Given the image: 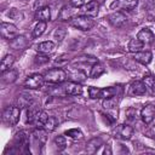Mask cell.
<instances>
[{
	"mask_svg": "<svg viewBox=\"0 0 155 155\" xmlns=\"http://www.w3.org/2000/svg\"><path fill=\"white\" fill-rule=\"evenodd\" d=\"M19 115H21V108L18 105L17 107L8 105L2 113V120L8 126H15L19 121Z\"/></svg>",
	"mask_w": 155,
	"mask_h": 155,
	"instance_id": "6da1fadb",
	"label": "cell"
},
{
	"mask_svg": "<svg viewBox=\"0 0 155 155\" xmlns=\"http://www.w3.org/2000/svg\"><path fill=\"white\" fill-rule=\"evenodd\" d=\"M44 78H45L46 82H50V84H62L67 79V73L63 69H61V68H53V69H50L45 74Z\"/></svg>",
	"mask_w": 155,
	"mask_h": 155,
	"instance_id": "7a4b0ae2",
	"label": "cell"
},
{
	"mask_svg": "<svg viewBox=\"0 0 155 155\" xmlns=\"http://www.w3.org/2000/svg\"><path fill=\"white\" fill-rule=\"evenodd\" d=\"M71 25L80 30H90L93 28L94 21L91 16L81 15V16H78L74 19H71Z\"/></svg>",
	"mask_w": 155,
	"mask_h": 155,
	"instance_id": "3957f363",
	"label": "cell"
},
{
	"mask_svg": "<svg viewBox=\"0 0 155 155\" xmlns=\"http://www.w3.org/2000/svg\"><path fill=\"white\" fill-rule=\"evenodd\" d=\"M114 137L120 138V139H130L133 136V127L130 125H119L113 130Z\"/></svg>",
	"mask_w": 155,
	"mask_h": 155,
	"instance_id": "277c9868",
	"label": "cell"
},
{
	"mask_svg": "<svg viewBox=\"0 0 155 155\" xmlns=\"http://www.w3.org/2000/svg\"><path fill=\"white\" fill-rule=\"evenodd\" d=\"M0 33H1V36L4 39H7V40H12L13 38L17 36V27L12 23H5L2 22L0 24Z\"/></svg>",
	"mask_w": 155,
	"mask_h": 155,
	"instance_id": "5b68a950",
	"label": "cell"
},
{
	"mask_svg": "<svg viewBox=\"0 0 155 155\" xmlns=\"http://www.w3.org/2000/svg\"><path fill=\"white\" fill-rule=\"evenodd\" d=\"M45 82V78L40 74H33L27 78V80L24 81V86L27 88H31V90H36V88H40L42 87Z\"/></svg>",
	"mask_w": 155,
	"mask_h": 155,
	"instance_id": "8992f818",
	"label": "cell"
},
{
	"mask_svg": "<svg viewBox=\"0 0 155 155\" xmlns=\"http://www.w3.org/2000/svg\"><path fill=\"white\" fill-rule=\"evenodd\" d=\"M138 4V0H115L110 4V8H124V10H133Z\"/></svg>",
	"mask_w": 155,
	"mask_h": 155,
	"instance_id": "52a82bcc",
	"label": "cell"
},
{
	"mask_svg": "<svg viewBox=\"0 0 155 155\" xmlns=\"http://www.w3.org/2000/svg\"><path fill=\"white\" fill-rule=\"evenodd\" d=\"M126 19H127L126 16H125L122 12H120V11H116V12L110 13V15L108 16L109 23H110L113 27H115V28L122 27V25L126 23Z\"/></svg>",
	"mask_w": 155,
	"mask_h": 155,
	"instance_id": "ba28073f",
	"label": "cell"
},
{
	"mask_svg": "<svg viewBox=\"0 0 155 155\" xmlns=\"http://www.w3.org/2000/svg\"><path fill=\"white\" fill-rule=\"evenodd\" d=\"M140 117L143 120L144 124H150L154 117H155V105L154 104H147L145 107H143L142 111H140Z\"/></svg>",
	"mask_w": 155,
	"mask_h": 155,
	"instance_id": "9c48e42d",
	"label": "cell"
},
{
	"mask_svg": "<svg viewBox=\"0 0 155 155\" xmlns=\"http://www.w3.org/2000/svg\"><path fill=\"white\" fill-rule=\"evenodd\" d=\"M63 88H64V92L69 96H80L82 93L81 85L76 82H67Z\"/></svg>",
	"mask_w": 155,
	"mask_h": 155,
	"instance_id": "30bf717a",
	"label": "cell"
},
{
	"mask_svg": "<svg viewBox=\"0 0 155 155\" xmlns=\"http://www.w3.org/2000/svg\"><path fill=\"white\" fill-rule=\"evenodd\" d=\"M137 39H139L144 45H145V44H151V42L154 41V34L151 33L150 29L143 28V29H140V30L138 31Z\"/></svg>",
	"mask_w": 155,
	"mask_h": 155,
	"instance_id": "8fae6325",
	"label": "cell"
},
{
	"mask_svg": "<svg viewBox=\"0 0 155 155\" xmlns=\"http://www.w3.org/2000/svg\"><path fill=\"white\" fill-rule=\"evenodd\" d=\"M145 91H147V86L143 81H134L130 87V92L133 96H142L145 93Z\"/></svg>",
	"mask_w": 155,
	"mask_h": 155,
	"instance_id": "7c38bea8",
	"label": "cell"
},
{
	"mask_svg": "<svg viewBox=\"0 0 155 155\" xmlns=\"http://www.w3.org/2000/svg\"><path fill=\"white\" fill-rule=\"evenodd\" d=\"M137 62H139V63H142V64H149L150 62H151V59H153V54H151V52H149V51H139V52H136L134 53V57H133Z\"/></svg>",
	"mask_w": 155,
	"mask_h": 155,
	"instance_id": "4fadbf2b",
	"label": "cell"
},
{
	"mask_svg": "<svg viewBox=\"0 0 155 155\" xmlns=\"http://www.w3.org/2000/svg\"><path fill=\"white\" fill-rule=\"evenodd\" d=\"M50 18H51V11H50V7L47 6L39 8L35 13V19H38L39 22H47L50 21Z\"/></svg>",
	"mask_w": 155,
	"mask_h": 155,
	"instance_id": "5bb4252c",
	"label": "cell"
},
{
	"mask_svg": "<svg viewBox=\"0 0 155 155\" xmlns=\"http://www.w3.org/2000/svg\"><path fill=\"white\" fill-rule=\"evenodd\" d=\"M27 44H28L27 39L24 36H22V35H19V36L17 35L16 38H13L12 40H10V46L13 50H23L27 46Z\"/></svg>",
	"mask_w": 155,
	"mask_h": 155,
	"instance_id": "9a60e30c",
	"label": "cell"
},
{
	"mask_svg": "<svg viewBox=\"0 0 155 155\" xmlns=\"http://www.w3.org/2000/svg\"><path fill=\"white\" fill-rule=\"evenodd\" d=\"M31 138H33V140L35 143H38L39 145H42L46 142V131L38 127L36 130H34L31 132Z\"/></svg>",
	"mask_w": 155,
	"mask_h": 155,
	"instance_id": "2e32d148",
	"label": "cell"
},
{
	"mask_svg": "<svg viewBox=\"0 0 155 155\" xmlns=\"http://www.w3.org/2000/svg\"><path fill=\"white\" fill-rule=\"evenodd\" d=\"M98 11H99V5L96 0H91L85 5V12L87 13V16L96 17L98 15Z\"/></svg>",
	"mask_w": 155,
	"mask_h": 155,
	"instance_id": "e0dca14e",
	"label": "cell"
},
{
	"mask_svg": "<svg viewBox=\"0 0 155 155\" xmlns=\"http://www.w3.org/2000/svg\"><path fill=\"white\" fill-rule=\"evenodd\" d=\"M101 145H102V139L101 138H92L86 144V151L88 154H94L101 148Z\"/></svg>",
	"mask_w": 155,
	"mask_h": 155,
	"instance_id": "ac0fdd59",
	"label": "cell"
},
{
	"mask_svg": "<svg viewBox=\"0 0 155 155\" xmlns=\"http://www.w3.org/2000/svg\"><path fill=\"white\" fill-rule=\"evenodd\" d=\"M15 63V57L12 54H6L2 59H1V64H0V69H1V73L11 69V67Z\"/></svg>",
	"mask_w": 155,
	"mask_h": 155,
	"instance_id": "d6986e66",
	"label": "cell"
},
{
	"mask_svg": "<svg viewBox=\"0 0 155 155\" xmlns=\"http://www.w3.org/2000/svg\"><path fill=\"white\" fill-rule=\"evenodd\" d=\"M143 46H144V44L139 39H136L134 38V39H131L130 42H128V51L132 52V53H136V52L142 51Z\"/></svg>",
	"mask_w": 155,
	"mask_h": 155,
	"instance_id": "ffe728a7",
	"label": "cell"
},
{
	"mask_svg": "<svg viewBox=\"0 0 155 155\" xmlns=\"http://www.w3.org/2000/svg\"><path fill=\"white\" fill-rule=\"evenodd\" d=\"M40 53H51L53 50H54V44L52 41H44L41 44L38 45V48H36Z\"/></svg>",
	"mask_w": 155,
	"mask_h": 155,
	"instance_id": "44dd1931",
	"label": "cell"
},
{
	"mask_svg": "<svg viewBox=\"0 0 155 155\" xmlns=\"http://www.w3.org/2000/svg\"><path fill=\"white\" fill-rule=\"evenodd\" d=\"M2 82L4 84H11L17 79V71L13 69H8L2 73Z\"/></svg>",
	"mask_w": 155,
	"mask_h": 155,
	"instance_id": "7402d4cb",
	"label": "cell"
},
{
	"mask_svg": "<svg viewBox=\"0 0 155 155\" xmlns=\"http://www.w3.org/2000/svg\"><path fill=\"white\" fill-rule=\"evenodd\" d=\"M17 104L19 108H28L31 107L33 104V98L31 96H27V94H21L17 99Z\"/></svg>",
	"mask_w": 155,
	"mask_h": 155,
	"instance_id": "603a6c76",
	"label": "cell"
},
{
	"mask_svg": "<svg viewBox=\"0 0 155 155\" xmlns=\"http://www.w3.org/2000/svg\"><path fill=\"white\" fill-rule=\"evenodd\" d=\"M57 125H58L57 119L53 117V116H48V119H47L46 122L44 124V127H42V128H44L46 132H52V131H54V128L57 127Z\"/></svg>",
	"mask_w": 155,
	"mask_h": 155,
	"instance_id": "cb8c5ba5",
	"label": "cell"
},
{
	"mask_svg": "<svg viewBox=\"0 0 155 155\" xmlns=\"http://www.w3.org/2000/svg\"><path fill=\"white\" fill-rule=\"evenodd\" d=\"M116 94V88L115 87H105V88H101L99 90V98H110L114 97Z\"/></svg>",
	"mask_w": 155,
	"mask_h": 155,
	"instance_id": "d4e9b609",
	"label": "cell"
},
{
	"mask_svg": "<svg viewBox=\"0 0 155 155\" xmlns=\"http://www.w3.org/2000/svg\"><path fill=\"white\" fill-rule=\"evenodd\" d=\"M104 68L102 64H99L98 62L93 64V67L91 68V73H90V76L91 78H99L102 74H104Z\"/></svg>",
	"mask_w": 155,
	"mask_h": 155,
	"instance_id": "484cf974",
	"label": "cell"
},
{
	"mask_svg": "<svg viewBox=\"0 0 155 155\" xmlns=\"http://www.w3.org/2000/svg\"><path fill=\"white\" fill-rule=\"evenodd\" d=\"M47 119H48V115H47L45 111L39 110L38 116H36V120H35V125H36L39 128H42V127H44V124L46 122Z\"/></svg>",
	"mask_w": 155,
	"mask_h": 155,
	"instance_id": "4316f807",
	"label": "cell"
},
{
	"mask_svg": "<svg viewBox=\"0 0 155 155\" xmlns=\"http://www.w3.org/2000/svg\"><path fill=\"white\" fill-rule=\"evenodd\" d=\"M71 16H73L71 8L68 7V6H64V7L61 10V12H59L58 18H59V21H68V19L71 18Z\"/></svg>",
	"mask_w": 155,
	"mask_h": 155,
	"instance_id": "83f0119b",
	"label": "cell"
},
{
	"mask_svg": "<svg viewBox=\"0 0 155 155\" xmlns=\"http://www.w3.org/2000/svg\"><path fill=\"white\" fill-rule=\"evenodd\" d=\"M143 82L145 84L147 87H149L151 91H155V75L147 74L143 78Z\"/></svg>",
	"mask_w": 155,
	"mask_h": 155,
	"instance_id": "f1b7e54d",
	"label": "cell"
},
{
	"mask_svg": "<svg viewBox=\"0 0 155 155\" xmlns=\"http://www.w3.org/2000/svg\"><path fill=\"white\" fill-rule=\"evenodd\" d=\"M64 134L65 136H68V137H70V138H73V139H81L82 138V132L80 131V130H78V128H71V130H67L65 132H64Z\"/></svg>",
	"mask_w": 155,
	"mask_h": 155,
	"instance_id": "f546056e",
	"label": "cell"
},
{
	"mask_svg": "<svg viewBox=\"0 0 155 155\" xmlns=\"http://www.w3.org/2000/svg\"><path fill=\"white\" fill-rule=\"evenodd\" d=\"M45 29H46V22H38V24H36L35 28H34L33 35H34L35 38H38V36H40V35L44 34Z\"/></svg>",
	"mask_w": 155,
	"mask_h": 155,
	"instance_id": "4dcf8cb0",
	"label": "cell"
},
{
	"mask_svg": "<svg viewBox=\"0 0 155 155\" xmlns=\"http://www.w3.org/2000/svg\"><path fill=\"white\" fill-rule=\"evenodd\" d=\"M38 113H39V110H36V109H29L27 111V124H35Z\"/></svg>",
	"mask_w": 155,
	"mask_h": 155,
	"instance_id": "1f68e13d",
	"label": "cell"
},
{
	"mask_svg": "<svg viewBox=\"0 0 155 155\" xmlns=\"http://www.w3.org/2000/svg\"><path fill=\"white\" fill-rule=\"evenodd\" d=\"M25 134H27V133H25L24 131H19V132L16 134L15 139H16V142H17L19 145H24V144L28 143V137H27Z\"/></svg>",
	"mask_w": 155,
	"mask_h": 155,
	"instance_id": "d6a6232c",
	"label": "cell"
},
{
	"mask_svg": "<svg viewBox=\"0 0 155 155\" xmlns=\"http://www.w3.org/2000/svg\"><path fill=\"white\" fill-rule=\"evenodd\" d=\"M7 16H8L10 18H12V19H16V21H19V19L23 18V15H22L18 10H16V8H11V10L8 11Z\"/></svg>",
	"mask_w": 155,
	"mask_h": 155,
	"instance_id": "836d02e7",
	"label": "cell"
},
{
	"mask_svg": "<svg viewBox=\"0 0 155 155\" xmlns=\"http://www.w3.org/2000/svg\"><path fill=\"white\" fill-rule=\"evenodd\" d=\"M54 143H56V145H57V148H58L59 150H63V149L67 147V142H65L64 136H58V137H56Z\"/></svg>",
	"mask_w": 155,
	"mask_h": 155,
	"instance_id": "e575fe53",
	"label": "cell"
},
{
	"mask_svg": "<svg viewBox=\"0 0 155 155\" xmlns=\"http://www.w3.org/2000/svg\"><path fill=\"white\" fill-rule=\"evenodd\" d=\"M99 90H101V88L93 87V86L88 87V96H90V98H92V99L99 98Z\"/></svg>",
	"mask_w": 155,
	"mask_h": 155,
	"instance_id": "d590c367",
	"label": "cell"
},
{
	"mask_svg": "<svg viewBox=\"0 0 155 155\" xmlns=\"http://www.w3.org/2000/svg\"><path fill=\"white\" fill-rule=\"evenodd\" d=\"M115 104H116V99H115V96H114V97H110V98H105V99L103 101V107H104L105 109L113 108Z\"/></svg>",
	"mask_w": 155,
	"mask_h": 155,
	"instance_id": "8d00e7d4",
	"label": "cell"
},
{
	"mask_svg": "<svg viewBox=\"0 0 155 155\" xmlns=\"http://www.w3.org/2000/svg\"><path fill=\"white\" fill-rule=\"evenodd\" d=\"M64 35H65V29H64V28H58V29L56 30V33H54V36H56V39H57L59 42L63 40Z\"/></svg>",
	"mask_w": 155,
	"mask_h": 155,
	"instance_id": "74e56055",
	"label": "cell"
},
{
	"mask_svg": "<svg viewBox=\"0 0 155 155\" xmlns=\"http://www.w3.org/2000/svg\"><path fill=\"white\" fill-rule=\"evenodd\" d=\"M50 61V58L47 57V56H41V54H39V56H36L35 57V63L36 64H45V63H47Z\"/></svg>",
	"mask_w": 155,
	"mask_h": 155,
	"instance_id": "f35d334b",
	"label": "cell"
},
{
	"mask_svg": "<svg viewBox=\"0 0 155 155\" xmlns=\"http://www.w3.org/2000/svg\"><path fill=\"white\" fill-rule=\"evenodd\" d=\"M85 4H87V0H70V5L73 7H81Z\"/></svg>",
	"mask_w": 155,
	"mask_h": 155,
	"instance_id": "ab89813d",
	"label": "cell"
}]
</instances>
